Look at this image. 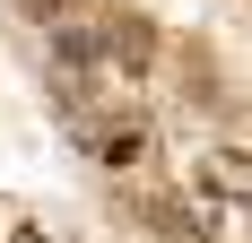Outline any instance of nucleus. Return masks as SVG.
Segmentation results:
<instances>
[{
  "label": "nucleus",
  "instance_id": "nucleus-1",
  "mask_svg": "<svg viewBox=\"0 0 252 243\" xmlns=\"http://www.w3.org/2000/svg\"><path fill=\"white\" fill-rule=\"evenodd\" d=\"M96 61H113V70H148V61H157V26L122 9V18L96 35Z\"/></svg>",
  "mask_w": 252,
  "mask_h": 243
},
{
  "label": "nucleus",
  "instance_id": "nucleus-2",
  "mask_svg": "<svg viewBox=\"0 0 252 243\" xmlns=\"http://www.w3.org/2000/svg\"><path fill=\"white\" fill-rule=\"evenodd\" d=\"M139 226H157V235H165V243H209V235H200V226H191V217H183V209H174V200H165V191H148V200H139Z\"/></svg>",
  "mask_w": 252,
  "mask_h": 243
},
{
  "label": "nucleus",
  "instance_id": "nucleus-3",
  "mask_svg": "<svg viewBox=\"0 0 252 243\" xmlns=\"http://www.w3.org/2000/svg\"><path fill=\"white\" fill-rule=\"evenodd\" d=\"M209 191L244 200V148H218V156H209Z\"/></svg>",
  "mask_w": 252,
  "mask_h": 243
},
{
  "label": "nucleus",
  "instance_id": "nucleus-4",
  "mask_svg": "<svg viewBox=\"0 0 252 243\" xmlns=\"http://www.w3.org/2000/svg\"><path fill=\"white\" fill-rule=\"evenodd\" d=\"M61 70H96V35H87V26H61Z\"/></svg>",
  "mask_w": 252,
  "mask_h": 243
}]
</instances>
